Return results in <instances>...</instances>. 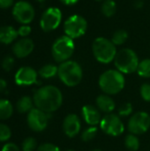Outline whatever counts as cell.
<instances>
[{
	"instance_id": "6da1fadb",
	"label": "cell",
	"mask_w": 150,
	"mask_h": 151,
	"mask_svg": "<svg viewBox=\"0 0 150 151\" xmlns=\"http://www.w3.org/2000/svg\"><path fill=\"white\" fill-rule=\"evenodd\" d=\"M35 107L46 113L57 111L63 103L61 91L55 86L47 85L38 88L33 96Z\"/></svg>"
},
{
	"instance_id": "7a4b0ae2",
	"label": "cell",
	"mask_w": 150,
	"mask_h": 151,
	"mask_svg": "<svg viewBox=\"0 0 150 151\" xmlns=\"http://www.w3.org/2000/svg\"><path fill=\"white\" fill-rule=\"evenodd\" d=\"M126 81L118 70L105 71L99 78V87L106 95L118 94L125 88Z\"/></svg>"
},
{
	"instance_id": "3957f363",
	"label": "cell",
	"mask_w": 150,
	"mask_h": 151,
	"mask_svg": "<svg viewBox=\"0 0 150 151\" xmlns=\"http://www.w3.org/2000/svg\"><path fill=\"white\" fill-rule=\"evenodd\" d=\"M57 75L60 81L67 87H75L81 81L83 72L77 62L67 60L59 65Z\"/></svg>"
},
{
	"instance_id": "277c9868",
	"label": "cell",
	"mask_w": 150,
	"mask_h": 151,
	"mask_svg": "<svg viewBox=\"0 0 150 151\" xmlns=\"http://www.w3.org/2000/svg\"><path fill=\"white\" fill-rule=\"evenodd\" d=\"M93 54L96 60L103 64H109L115 59L117 55L116 45L104 37L96 38L92 45Z\"/></svg>"
},
{
	"instance_id": "5b68a950",
	"label": "cell",
	"mask_w": 150,
	"mask_h": 151,
	"mask_svg": "<svg viewBox=\"0 0 150 151\" xmlns=\"http://www.w3.org/2000/svg\"><path fill=\"white\" fill-rule=\"evenodd\" d=\"M139 58L137 54L131 49H122L117 52L114 64L122 73H133L137 71L139 65Z\"/></svg>"
},
{
	"instance_id": "8992f818",
	"label": "cell",
	"mask_w": 150,
	"mask_h": 151,
	"mask_svg": "<svg viewBox=\"0 0 150 151\" xmlns=\"http://www.w3.org/2000/svg\"><path fill=\"white\" fill-rule=\"evenodd\" d=\"M74 42L73 39L70 38L67 35H63L57 38L51 49V53L53 58L59 63L65 62L69 60L74 51Z\"/></svg>"
},
{
	"instance_id": "52a82bcc",
	"label": "cell",
	"mask_w": 150,
	"mask_h": 151,
	"mask_svg": "<svg viewBox=\"0 0 150 151\" xmlns=\"http://www.w3.org/2000/svg\"><path fill=\"white\" fill-rule=\"evenodd\" d=\"M88 27L87 20L81 15L74 14L70 16L65 22L64 30L65 35L69 36L72 39L79 38L82 36Z\"/></svg>"
},
{
	"instance_id": "ba28073f",
	"label": "cell",
	"mask_w": 150,
	"mask_h": 151,
	"mask_svg": "<svg viewBox=\"0 0 150 151\" xmlns=\"http://www.w3.org/2000/svg\"><path fill=\"white\" fill-rule=\"evenodd\" d=\"M100 127L103 133L114 137L121 135L125 130V127L120 117L111 113L107 114L102 119Z\"/></svg>"
},
{
	"instance_id": "9c48e42d",
	"label": "cell",
	"mask_w": 150,
	"mask_h": 151,
	"mask_svg": "<svg viewBox=\"0 0 150 151\" xmlns=\"http://www.w3.org/2000/svg\"><path fill=\"white\" fill-rule=\"evenodd\" d=\"M150 127V116L145 111L133 114L128 122V130L131 134L140 135L146 133Z\"/></svg>"
},
{
	"instance_id": "30bf717a",
	"label": "cell",
	"mask_w": 150,
	"mask_h": 151,
	"mask_svg": "<svg viewBox=\"0 0 150 151\" xmlns=\"http://www.w3.org/2000/svg\"><path fill=\"white\" fill-rule=\"evenodd\" d=\"M12 16L18 22L27 25L34 18V9L30 3L27 1H19L12 8Z\"/></svg>"
},
{
	"instance_id": "8fae6325",
	"label": "cell",
	"mask_w": 150,
	"mask_h": 151,
	"mask_svg": "<svg viewBox=\"0 0 150 151\" xmlns=\"http://www.w3.org/2000/svg\"><path fill=\"white\" fill-rule=\"evenodd\" d=\"M62 19V13L58 8L50 7L47 9L42 15L40 26L44 32H50L56 29Z\"/></svg>"
},
{
	"instance_id": "7c38bea8",
	"label": "cell",
	"mask_w": 150,
	"mask_h": 151,
	"mask_svg": "<svg viewBox=\"0 0 150 151\" xmlns=\"http://www.w3.org/2000/svg\"><path fill=\"white\" fill-rule=\"evenodd\" d=\"M48 113L35 108H33L27 116V122L29 128L34 132H42L48 126Z\"/></svg>"
},
{
	"instance_id": "4fadbf2b",
	"label": "cell",
	"mask_w": 150,
	"mask_h": 151,
	"mask_svg": "<svg viewBox=\"0 0 150 151\" xmlns=\"http://www.w3.org/2000/svg\"><path fill=\"white\" fill-rule=\"evenodd\" d=\"M37 76L38 73L34 68L30 66H23L20 67L15 73L14 80L17 85L29 86L37 81Z\"/></svg>"
},
{
	"instance_id": "5bb4252c",
	"label": "cell",
	"mask_w": 150,
	"mask_h": 151,
	"mask_svg": "<svg viewBox=\"0 0 150 151\" xmlns=\"http://www.w3.org/2000/svg\"><path fill=\"white\" fill-rule=\"evenodd\" d=\"M63 130L65 134L70 137H75L80 130V120L76 114H68L63 122Z\"/></svg>"
},
{
	"instance_id": "9a60e30c",
	"label": "cell",
	"mask_w": 150,
	"mask_h": 151,
	"mask_svg": "<svg viewBox=\"0 0 150 151\" xmlns=\"http://www.w3.org/2000/svg\"><path fill=\"white\" fill-rule=\"evenodd\" d=\"M34 42L29 39V38H21L20 40L17 41L12 47V51L13 54L19 58H23L30 55L34 50Z\"/></svg>"
},
{
	"instance_id": "2e32d148",
	"label": "cell",
	"mask_w": 150,
	"mask_h": 151,
	"mask_svg": "<svg viewBox=\"0 0 150 151\" xmlns=\"http://www.w3.org/2000/svg\"><path fill=\"white\" fill-rule=\"evenodd\" d=\"M81 113H82L84 120L91 127L97 126L102 120L100 111L93 105L88 104V105L83 106Z\"/></svg>"
},
{
	"instance_id": "e0dca14e",
	"label": "cell",
	"mask_w": 150,
	"mask_h": 151,
	"mask_svg": "<svg viewBox=\"0 0 150 151\" xmlns=\"http://www.w3.org/2000/svg\"><path fill=\"white\" fill-rule=\"evenodd\" d=\"M97 109L105 113H111L114 111L116 104L114 103V100L109 96L108 95H100L96 97L95 100Z\"/></svg>"
},
{
	"instance_id": "ac0fdd59",
	"label": "cell",
	"mask_w": 150,
	"mask_h": 151,
	"mask_svg": "<svg viewBox=\"0 0 150 151\" xmlns=\"http://www.w3.org/2000/svg\"><path fill=\"white\" fill-rule=\"evenodd\" d=\"M19 34L11 26H4L0 27V42L4 44H10L17 39Z\"/></svg>"
},
{
	"instance_id": "d6986e66",
	"label": "cell",
	"mask_w": 150,
	"mask_h": 151,
	"mask_svg": "<svg viewBox=\"0 0 150 151\" xmlns=\"http://www.w3.org/2000/svg\"><path fill=\"white\" fill-rule=\"evenodd\" d=\"M34 101L29 96H22L20 97L17 104H16V109L20 113H28L34 107Z\"/></svg>"
},
{
	"instance_id": "ffe728a7",
	"label": "cell",
	"mask_w": 150,
	"mask_h": 151,
	"mask_svg": "<svg viewBox=\"0 0 150 151\" xmlns=\"http://www.w3.org/2000/svg\"><path fill=\"white\" fill-rule=\"evenodd\" d=\"M13 112V107L10 101L0 99V119L5 120L11 118Z\"/></svg>"
},
{
	"instance_id": "44dd1931",
	"label": "cell",
	"mask_w": 150,
	"mask_h": 151,
	"mask_svg": "<svg viewBox=\"0 0 150 151\" xmlns=\"http://www.w3.org/2000/svg\"><path fill=\"white\" fill-rule=\"evenodd\" d=\"M58 67L52 64H48L43 65L38 72V74L43 79H50L57 74Z\"/></svg>"
},
{
	"instance_id": "7402d4cb",
	"label": "cell",
	"mask_w": 150,
	"mask_h": 151,
	"mask_svg": "<svg viewBox=\"0 0 150 151\" xmlns=\"http://www.w3.org/2000/svg\"><path fill=\"white\" fill-rule=\"evenodd\" d=\"M116 3L113 0H104L101 7V11L105 17L113 16L116 12Z\"/></svg>"
},
{
	"instance_id": "603a6c76",
	"label": "cell",
	"mask_w": 150,
	"mask_h": 151,
	"mask_svg": "<svg viewBox=\"0 0 150 151\" xmlns=\"http://www.w3.org/2000/svg\"><path fill=\"white\" fill-rule=\"evenodd\" d=\"M125 145L130 151H137L140 148V141L135 134H128L125 139Z\"/></svg>"
},
{
	"instance_id": "cb8c5ba5",
	"label": "cell",
	"mask_w": 150,
	"mask_h": 151,
	"mask_svg": "<svg viewBox=\"0 0 150 151\" xmlns=\"http://www.w3.org/2000/svg\"><path fill=\"white\" fill-rule=\"evenodd\" d=\"M138 74L143 78H150V59L146 58L139 63L137 71Z\"/></svg>"
},
{
	"instance_id": "d4e9b609",
	"label": "cell",
	"mask_w": 150,
	"mask_h": 151,
	"mask_svg": "<svg viewBox=\"0 0 150 151\" xmlns=\"http://www.w3.org/2000/svg\"><path fill=\"white\" fill-rule=\"evenodd\" d=\"M127 38H128L127 32L124 29H118L113 34L112 38H111V42L115 45H121V44L126 42Z\"/></svg>"
},
{
	"instance_id": "484cf974",
	"label": "cell",
	"mask_w": 150,
	"mask_h": 151,
	"mask_svg": "<svg viewBox=\"0 0 150 151\" xmlns=\"http://www.w3.org/2000/svg\"><path fill=\"white\" fill-rule=\"evenodd\" d=\"M97 127H90L85 129L81 134V139L83 142H89L93 140L97 134Z\"/></svg>"
},
{
	"instance_id": "4316f807",
	"label": "cell",
	"mask_w": 150,
	"mask_h": 151,
	"mask_svg": "<svg viewBox=\"0 0 150 151\" xmlns=\"http://www.w3.org/2000/svg\"><path fill=\"white\" fill-rule=\"evenodd\" d=\"M37 147V142L33 137L26 138L22 142V150L23 151H34Z\"/></svg>"
},
{
	"instance_id": "83f0119b",
	"label": "cell",
	"mask_w": 150,
	"mask_h": 151,
	"mask_svg": "<svg viewBox=\"0 0 150 151\" xmlns=\"http://www.w3.org/2000/svg\"><path fill=\"white\" fill-rule=\"evenodd\" d=\"M11 136V131L10 127L3 123H0V142H6Z\"/></svg>"
},
{
	"instance_id": "f1b7e54d",
	"label": "cell",
	"mask_w": 150,
	"mask_h": 151,
	"mask_svg": "<svg viewBox=\"0 0 150 151\" xmlns=\"http://www.w3.org/2000/svg\"><path fill=\"white\" fill-rule=\"evenodd\" d=\"M133 112V105L130 103H126L120 106L118 109V116L119 117H127L130 116Z\"/></svg>"
},
{
	"instance_id": "f546056e",
	"label": "cell",
	"mask_w": 150,
	"mask_h": 151,
	"mask_svg": "<svg viewBox=\"0 0 150 151\" xmlns=\"http://www.w3.org/2000/svg\"><path fill=\"white\" fill-rule=\"evenodd\" d=\"M13 65H14V58L11 56H6L2 61V68L6 72L11 71L13 68Z\"/></svg>"
},
{
	"instance_id": "4dcf8cb0",
	"label": "cell",
	"mask_w": 150,
	"mask_h": 151,
	"mask_svg": "<svg viewBox=\"0 0 150 151\" xmlns=\"http://www.w3.org/2000/svg\"><path fill=\"white\" fill-rule=\"evenodd\" d=\"M141 96L146 102H150V84L144 83L141 87Z\"/></svg>"
},
{
	"instance_id": "1f68e13d",
	"label": "cell",
	"mask_w": 150,
	"mask_h": 151,
	"mask_svg": "<svg viewBox=\"0 0 150 151\" xmlns=\"http://www.w3.org/2000/svg\"><path fill=\"white\" fill-rule=\"evenodd\" d=\"M37 151H60V150L52 143H43L38 147Z\"/></svg>"
},
{
	"instance_id": "d6a6232c",
	"label": "cell",
	"mask_w": 150,
	"mask_h": 151,
	"mask_svg": "<svg viewBox=\"0 0 150 151\" xmlns=\"http://www.w3.org/2000/svg\"><path fill=\"white\" fill-rule=\"evenodd\" d=\"M31 33V27L27 25H23L21 26L19 29H18V34L19 35H20L21 37L25 38L27 37L29 34Z\"/></svg>"
},
{
	"instance_id": "836d02e7",
	"label": "cell",
	"mask_w": 150,
	"mask_h": 151,
	"mask_svg": "<svg viewBox=\"0 0 150 151\" xmlns=\"http://www.w3.org/2000/svg\"><path fill=\"white\" fill-rule=\"evenodd\" d=\"M1 151H20V150L15 143L9 142V143H6L4 145Z\"/></svg>"
},
{
	"instance_id": "e575fe53",
	"label": "cell",
	"mask_w": 150,
	"mask_h": 151,
	"mask_svg": "<svg viewBox=\"0 0 150 151\" xmlns=\"http://www.w3.org/2000/svg\"><path fill=\"white\" fill-rule=\"evenodd\" d=\"M13 4V0H0V8L7 9Z\"/></svg>"
},
{
	"instance_id": "d590c367",
	"label": "cell",
	"mask_w": 150,
	"mask_h": 151,
	"mask_svg": "<svg viewBox=\"0 0 150 151\" xmlns=\"http://www.w3.org/2000/svg\"><path fill=\"white\" fill-rule=\"evenodd\" d=\"M7 88V83L6 81L4 80V79H1L0 78V93L4 92Z\"/></svg>"
},
{
	"instance_id": "8d00e7d4",
	"label": "cell",
	"mask_w": 150,
	"mask_h": 151,
	"mask_svg": "<svg viewBox=\"0 0 150 151\" xmlns=\"http://www.w3.org/2000/svg\"><path fill=\"white\" fill-rule=\"evenodd\" d=\"M64 4H66V5H72V4H76L79 0H60Z\"/></svg>"
},
{
	"instance_id": "74e56055",
	"label": "cell",
	"mask_w": 150,
	"mask_h": 151,
	"mask_svg": "<svg viewBox=\"0 0 150 151\" xmlns=\"http://www.w3.org/2000/svg\"><path fill=\"white\" fill-rule=\"evenodd\" d=\"M134 5H135L136 8H141V7L143 6V2H142L141 0H137V1L135 2Z\"/></svg>"
},
{
	"instance_id": "f35d334b",
	"label": "cell",
	"mask_w": 150,
	"mask_h": 151,
	"mask_svg": "<svg viewBox=\"0 0 150 151\" xmlns=\"http://www.w3.org/2000/svg\"><path fill=\"white\" fill-rule=\"evenodd\" d=\"M92 151H102L101 150H99V149H95V150H93Z\"/></svg>"
},
{
	"instance_id": "ab89813d",
	"label": "cell",
	"mask_w": 150,
	"mask_h": 151,
	"mask_svg": "<svg viewBox=\"0 0 150 151\" xmlns=\"http://www.w3.org/2000/svg\"><path fill=\"white\" fill-rule=\"evenodd\" d=\"M37 1H38V2H44L45 0H37Z\"/></svg>"
},
{
	"instance_id": "60d3db41",
	"label": "cell",
	"mask_w": 150,
	"mask_h": 151,
	"mask_svg": "<svg viewBox=\"0 0 150 151\" xmlns=\"http://www.w3.org/2000/svg\"><path fill=\"white\" fill-rule=\"evenodd\" d=\"M66 151H75V150H66Z\"/></svg>"
},
{
	"instance_id": "b9f144b4",
	"label": "cell",
	"mask_w": 150,
	"mask_h": 151,
	"mask_svg": "<svg viewBox=\"0 0 150 151\" xmlns=\"http://www.w3.org/2000/svg\"><path fill=\"white\" fill-rule=\"evenodd\" d=\"M96 1H102V0H96Z\"/></svg>"
}]
</instances>
